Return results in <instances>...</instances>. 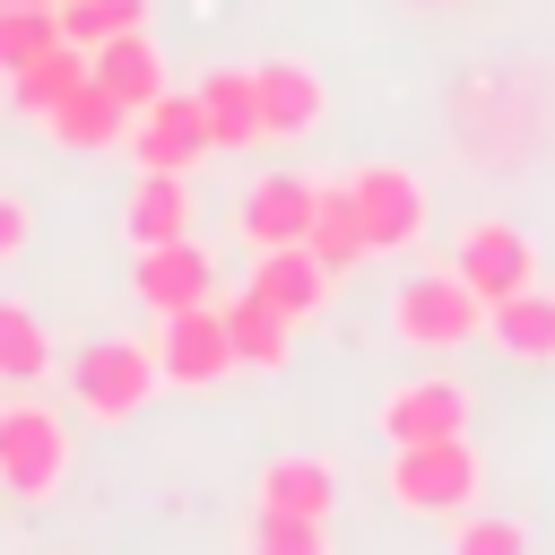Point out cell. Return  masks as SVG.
Instances as JSON below:
<instances>
[{
  "label": "cell",
  "mask_w": 555,
  "mask_h": 555,
  "mask_svg": "<svg viewBox=\"0 0 555 555\" xmlns=\"http://www.w3.org/2000/svg\"><path fill=\"white\" fill-rule=\"evenodd\" d=\"M156 382H165L156 338H87V347L69 356V399H78V416H95V425H130V416L156 399Z\"/></svg>",
  "instance_id": "6da1fadb"
},
{
  "label": "cell",
  "mask_w": 555,
  "mask_h": 555,
  "mask_svg": "<svg viewBox=\"0 0 555 555\" xmlns=\"http://www.w3.org/2000/svg\"><path fill=\"white\" fill-rule=\"evenodd\" d=\"M69 477V416L43 399H9L0 408V494L9 503H52Z\"/></svg>",
  "instance_id": "7a4b0ae2"
},
{
  "label": "cell",
  "mask_w": 555,
  "mask_h": 555,
  "mask_svg": "<svg viewBox=\"0 0 555 555\" xmlns=\"http://www.w3.org/2000/svg\"><path fill=\"white\" fill-rule=\"evenodd\" d=\"M382 494H390L399 512H416V520H451V512H468V503H477V451H468V434L399 442Z\"/></svg>",
  "instance_id": "3957f363"
},
{
  "label": "cell",
  "mask_w": 555,
  "mask_h": 555,
  "mask_svg": "<svg viewBox=\"0 0 555 555\" xmlns=\"http://www.w3.org/2000/svg\"><path fill=\"white\" fill-rule=\"evenodd\" d=\"M477 330H486V304L468 295V278H460L451 260L399 286V338H408V347H468Z\"/></svg>",
  "instance_id": "277c9868"
},
{
  "label": "cell",
  "mask_w": 555,
  "mask_h": 555,
  "mask_svg": "<svg viewBox=\"0 0 555 555\" xmlns=\"http://www.w3.org/2000/svg\"><path fill=\"white\" fill-rule=\"evenodd\" d=\"M130 156H139V173H191L199 156H217V130H208V113H199V87H191V95L165 87V95L130 121Z\"/></svg>",
  "instance_id": "5b68a950"
},
{
  "label": "cell",
  "mask_w": 555,
  "mask_h": 555,
  "mask_svg": "<svg viewBox=\"0 0 555 555\" xmlns=\"http://www.w3.org/2000/svg\"><path fill=\"white\" fill-rule=\"evenodd\" d=\"M347 191H356V217H364V243H373V251H408V243L425 234V217H434V208H425V182H416L408 165H382V156L356 165Z\"/></svg>",
  "instance_id": "8992f818"
},
{
  "label": "cell",
  "mask_w": 555,
  "mask_h": 555,
  "mask_svg": "<svg viewBox=\"0 0 555 555\" xmlns=\"http://www.w3.org/2000/svg\"><path fill=\"white\" fill-rule=\"evenodd\" d=\"M451 269L468 278V295H477V304H503V295L538 286V243H529L520 225L486 217V225H468V234L451 243Z\"/></svg>",
  "instance_id": "52a82bcc"
},
{
  "label": "cell",
  "mask_w": 555,
  "mask_h": 555,
  "mask_svg": "<svg viewBox=\"0 0 555 555\" xmlns=\"http://www.w3.org/2000/svg\"><path fill=\"white\" fill-rule=\"evenodd\" d=\"M156 364H165V382H173V390H208V382H225V373H234L225 312H217V304L165 312V330H156Z\"/></svg>",
  "instance_id": "ba28073f"
},
{
  "label": "cell",
  "mask_w": 555,
  "mask_h": 555,
  "mask_svg": "<svg viewBox=\"0 0 555 555\" xmlns=\"http://www.w3.org/2000/svg\"><path fill=\"white\" fill-rule=\"evenodd\" d=\"M373 425H382V442H390V451H399V442H442V434H460V425H468V390H460L451 373L390 382V390H382V408H373Z\"/></svg>",
  "instance_id": "9c48e42d"
},
{
  "label": "cell",
  "mask_w": 555,
  "mask_h": 555,
  "mask_svg": "<svg viewBox=\"0 0 555 555\" xmlns=\"http://www.w3.org/2000/svg\"><path fill=\"white\" fill-rule=\"evenodd\" d=\"M234 234H243L251 251L304 243V234H312V182H304V173H260V182L234 199Z\"/></svg>",
  "instance_id": "30bf717a"
},
{
  "label": "cell",
  "mask_w": 555,
  "mask_h": 555,
  "mask_svg": "<svg viewBox=\"0 0 555 555\" xmlns=\"http://www.w3.org/2000/svg\"><path fill=\"white\" fill-rule=\"evenodd\" d=\"M130 286H139V304L165 321V312H191V304H208V295H217V260H208V251L182 234V243H156V251H139Z\"/></svg>",
  "instance_id": "8fae6325"
},
{
  "label": "cell",
  "mask_w": 555,
  "mask_h": 555,
  "mask_svg": "<svg viewBox=\"0 0 555 555\" xmlns=\"http://www.w3.org/2000/svg\"><path fill=\"white\" fill-rule=\"evenodd\" d=\"M269 312H286V321H312L321 304H330V269H321V251L312 243H278V251H251V278H243Z\"/></svg>",
  "instance_id": "7c38bea8"
},
{
  "label": "cell",
  "mask_w": 555,
  "mask_h": 555,
  "mask_svg": "<svg viewBox=\"0 0 555 555\" xmlns=\"http://www.w3.org/2000/svg\"><path fill=\"white\" fill-rule=\"evenodd\" d=\"M251 503H260V512H295V520H330V503H338V468H330L321 451H278V460H260Z\"/></svg>",
  "instance_id": "4fadbf2b"
},
{
  "label": "cell",
  "mask_w": 555,
  "mask_h": 555,
  "mask_svg": "<svg viewBox=\"0 0 555 555\" xmlns=\"http://www.w3.org/2000/svg\"><path fill=\"white\" fill-rule=\"evenodd\" d=\"M87 78H95V52H78V43H43L26 69H9V104H17L26 121H52Z\"/></svg>",
  "instance_id": "5bb4252c"
},
{
  "label": "cell",
  "mask_w": 555,
  "mask_h": 555,
  "mask_svg": "<svg viewBox=\"0 0 555 555\" xmlns=\"http://www.w3.org/2000/svg\"><path fill=\"white\" fill-rule=\"evenodd\" d=\"M251 78H260V113H269V139H295V130H312L321 113H330V87H321V69L312 61H251Z\"/></svg>",
  "instance_id": "9a60e30c"
},
{
  "label": "cell",
  "mask_w": 555,
  "mask_h": 555,
  "mask_svg": "<svg viewBox=\"0 0 555 555\" xmlns=\"http://www.w3.org/2000/svg\"><path fill=\"white\" fill-rule=\"evenodd\" d=\"M199 113H208L217 147H260L269 139V113H260V78L251 69H208L199 78Z\"/></svg>",
  "instance_id": "2e32d148"
},
{
  "label": "cell",
  "mask_w": 555,
  "mask_h": 555,
  "mask_svg": "<svg viewBox=\"0 0 555 555\" xmlns=\"http://www.w3.org/2000/svg\"><path fill=\"white\" fill-rule=\"evenodd\" d=\"M121 225H130V243H139V251L182 243V234H191V173H139V182H130Z\"/></svg>",
  "instance_id": "e0dca14e"
},
{
  "label": "cell",
  "mask_w": 555,
  "mask_h": 555,
  "mask_svg": "<svg viewBox=\"0 0 555 555\" xmlns=\"http://www.w3.org/2000/svg\"><path fill=\"white\" fill-rule=\"evenodd\" d=\"M486 338L520 364H555V295L546 286H520L503 304H486Z\"/></svg>",
  "instance_id": "ac0fdd59"
},
{
  "label": "cell",
  "mask_w": 555,
  "mask_h": 555,
  "mask_svg": "<svg viewBox=\"0 0 555 555\" xmlns=\"http://www.w3.org/2000/svg\"><path fill=\"white\" fill-rule=\"evenodd\" d=\"M95 87L121 95L130 113H147V104L165 95V52L147 43V26H130V35H113V43L95 52Z\"/></svg>",
  "instance_id": "d6986e66"
},
{
  "label": "cell",
  "mask_w": 555,
  "mask_h": 555,
  "mask_svg": "<svg viewBox=\"0 0 555 555\" xmlns=\"http://www.w3.org/2000/svg\"><path fill=\"white\" fill-rule=\"evenodd\" d=\"M312 251H321V269L330 278H347L356 260H373V243H364V217H356V191L347 182H312V234H304Z\"/></svg>",
  "instance_id": "ffe728a7"
},
{
  "label": "cell",
  "mask_w": 555,
  "mask_h": 555,
  "mask_svg": "<svg viewBox=\"0 0 555 555\" xmlns=\"http://www.w3.org/2000/svg\"><path fill=\"white\" fill-rule=\"evenodd\" d=\"M225 312V338H234V364H251V373H278L286 356H295V321L286 312H269L251 286L234 295V304H217Z\"/></svg>",
  "instance_id": "44dd1931"
},
{
  "label": "cell",
  "mask_w": 555,
  "mask_h": 555,
  "mask_svg": "<svg viewBox=\"0 0 555 555\" xmlns=\"http://www.w3.org/2000/svg\"><path fill=\"white\" fill-rule=\"evenodd\" d=\"M130 121H139V113H130L121 95H104V87L87 78V87H78V95H69V104H61L52 121H43V130H52L61 147H130Z\"/></svg>",
  "instance_id": "7402d4cb"
},
{
  "label": "cell",
  "mask_w": 555,
  "mask_h": 555,
  "mask_svg": "<svg viewBox=\"0 0 555 555\" xmlns=\"http://www.w3.org/2000/svg\"><path fill=\"white\" fill-rule=\"evenodd\" d=\"M130 26H147V0H61V43L78 52H104Z\"/></svg>",
  "instance_id": "603a6c76"
},
{
  "label": "cell",
  "mask_w": 555,
  "mask_h": 555,
  "mask_svg": "<svg viewBox=\"0 0 555 555\" xmlns=\"http://www.w3.org/2000/svg\"><path fill=\"white\" fill-rule=\"evenodd\" d=\"M43 364H52V330L0 295V382H43Z\"/></svg>",
  "instance_id": "cb8c5ba5"
},
{
  "label": "cell",
  "mask_w": 555,
  "mask_h": 555,
  "mask_svg": "<svg viewBox=\"0 0 555 555\" xmlns=\"http://www.w3.org/2000/svg\"><path fill=\"white\" fill-rule=\"evenodd\" d=\"M243 555H330V520H295V512H251Z\"/></svg>",
  "instance_id": "d4e9b609"
},
{
  "label": "cell",
  "mask_w": 555,
  "mask_h": 555,
  "mask_svg": "<svg viewBox=\"0 0 555 555\" xmlns=\"http://www.w3.org/2000/svg\"><path fill=\"white\" fill-rule=\"evenodd\" d=\"M43 43H61V9H0V78L26 69Z\"/></svg>",
  "instance_id": "484cf974"
},
{
  "label": "cell",
  "mask_w": 555,
  "mask_h": 555,
  "mask_svg": "<svg viewBox=\"0 0 555 555\" xmlns=\"http://www.w3.org/2000/svg\"><path fill=\"white\" fill-rule=\"evenodd\" d=\"M451 555H529V529L503 520V512H468V520L451 529Z\"/></svg>",
  "instance_id": "4316f807"
},
{
  "label": "cell",
  "mask_w": 555,
  "mask_h": 555,
  "mask_svg": "<svg viewBox=\"0 0 555 555\" xmlns=\"http://www.w3.org/2000/svg\"><path fill=\"white\" fill-rule=\"evenodd\" d=\"M17 251H26V199L0 191V260H17Z\"/></svg>",
  "instance_id": "83f0119b"
},
{
  "label": "cell",
  "mask_w": 555,
  "mask_h": 555,
  "mask_svg": "<svg viewBox=\"0 0 555 555\" xmlns=\"http://www.w3.org/2000/svg\"><path fill=\"white\" fill-rule=\"evenodd\" d=\"M0 9H61V0H0Z\"/></svg>",
  "instance_id": "f1b7e54d"
},
{
  "label": "cell",
  "mask_w": 555,
  "mask_h": 555,
  "mask_svg": "<svg viewBox=\"0 0 555 555\" xmlns=\"http://www.w3.org/2000/svg\"><path fill=\"white\" fill-rule=\"evenodd\" d=\"M425 9H442V0H425Z\"/></svg>",
  "instance_id": "f546056e"
},
{
  "label": "cell",
  "mask_w": 555,
  "mask_h": 555,
  "mask_svg": "<svg viewBox=\"0 0 555 555\" xmlns=\"http://www.w3.org/2000/svg\"><path fill=\"white\" fill-rule=\"evenodd\" d=\"M0 408H9V399H0Z\"/></svg>",
  "instance_id": "4dcf8cb0"
}]
</instances>
